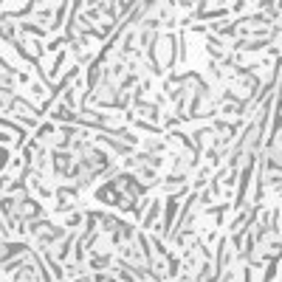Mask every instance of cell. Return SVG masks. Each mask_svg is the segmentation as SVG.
<instances>
[{"mask_svg": "<svg viewBox=\"0 0 282 282\" xmlns=\"http://www.w3.org/2000/svg\"><path fill=\"white\" fill-rule=\"evenodd\" d=\"M11 113L20 118V124H23L26 130H34V127H37V122H39V116H43V113H39V107L31 105L26 96H17V99H14V107H11Z\"/></svg>", "mask_w": 282, "mask_h": 282, "instance_id": "cell-1", "label": "cell"}, {"mask_svg": "<svg viewBox=\"0 0 282 282\" xmlns=\"http://www.w3.org/2000/svg\"><path fill=\"white\" fill-rule=\"evenodd\" d=\"M93 195H96V200H99V203H107V206H118V200L124 197V195H122V189L116 186V180H113V178H107L105 184L96 186Z\"/></svg>", "mask_w": 282, "mask_h": 282, "instance_id": "cell-2", "label": "cell"}, {"mask_svg": "<svg viewBox=\"0 0 282 282\" xmlns=\"http://www.w3.org/2000/svg\"><path fill=\"white\" fill-rule=\"evenodd\" d=\"M17 217L26 220V223H34V220L45 217V209L43 203L31 200V197H23V200H17Z\"/></svg>", "mask_w": 282, "mask_h": 282, "instance_id": "cell-3", "label": "cell"}, {"mask_svg": "<svg viewBox=\"0 0 282 282\" xmlns=\"http://www.w3.org/2000/svg\"><path fill=\"white\" fill-rule=\"evenodd\" d=\"M110 263H113V257L107 251H99V248H93V251H90V257H85V265H88V268H93L96 274H99V271H107V268H110Z\"/></svg>", "mask_w": 282, "mask_h": 282, "instance_id": "cell-4", "label": "cell"}, {"mask_svg": "<svg viewBox=\"0 0 282 282\" xmlns=\"http://www.w3.org/2000/svg\"><path fill=\"white\" fill-rule=\"evenodd\" d=\"M161 206H164V203L158 200V197H150V203H147V212L141 214V229H152V223L161 217Z\"/></svg>", "mask_w": 282, "mask_h": 282, "instance_id": "cell-5", "label": "cell"}, {"mask_svg": "<svg viewBox=\"0 0 282 282\" xmlns=\"http://www.w3.org/2000/svg\"><path fill=\"white\" fill-rule=\"evenodd\" d=\"M212 135H214V130H212V127H197L195 133H192V147H195L197 152H203Z\"/></svg>", "mask_w": 282, "mask_h": 282, "instance_id": "cell-6", "label": "cell"}, {"mask_svg": "<svg viewBox=\"0 0 282 282\" xmlns=\"http://www.w3.org/2000/svg\"><path fill=\"white\" fill-rule=\"evenodd\" d=\"M85 223V209H71L68 214H62V226H65L68 231H73V229H79V226Z\"/></svg>", "mask_w": 282, "mask_h": 282, "instance_id": "cell-7", "label": "cell"}, {"mask_svg": "<svg viewBox=\"0 0 282 282\" xmlns=\"http://www.w3.org/2000/svg\"><path fill=\"white\" fill-rule=\"evenodd\" d=\"M14 99H17V90L0 85V116H3V113H9L11 107H14Z\"/></svg>", "mask_w": 282, "mask_h": 282, "instance_id": "cell-8", "label": "cell"}, {"mask_svg": "<svg viewBox=\"0 0 282 282\" xmlns=\"http://www.w3.org/2000/svg\"><path fill=\"white\" fill-rule=\"evenodd\" d=\"M17 82V71L11 65H6V59L0 56V85H6V88H14Z\"/></svg>", "mask_w": 282, "mask_h": 282, "instance_id": "cell-9", "label": "cell"}, {"mask_svg": "<svg viewBox=\"0 0 282 282\" xmlns=\"http://www.w3.org/2000/svg\"><path fill=\"white\" fill-rule=\"evenodd\" d=\"M141 150L150 152V155H161V152L167 150V141H152V138H147V141H141Z\"/></svg>", "mask_w": 282, "mask_h": 282, "instance_id": "cell-10", "label": "cell"}, {"mask_svg": "<svg viewBox=\"0 0 282 282\" xmlns=\"http://www.w3.org/2000/svg\"><path fill=\"white\" fill-rule=\"evenodd\" d=\"M11 158H14V155H11V150L0 144V172H3V169H9V161H11Z\"/></svg>", "mask_w": 282, "mask_h": 282, "instance_id": "cell-11", "label": "cell"}, {"mask_svg": "<svg viewBox=\"0 0 282 282\" xmlns=\"http://www.w3.org/2000/svg\"><path fill=\"white\" fill-rule=\"evenodd\" d=\"M192 3V0H180V6H189Z\"/></svg>", "mask_w": 282, "mask_h": 282, "instance_id": "cell-12", "label": "cell"}]
</instances>
